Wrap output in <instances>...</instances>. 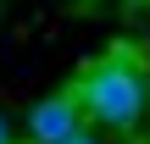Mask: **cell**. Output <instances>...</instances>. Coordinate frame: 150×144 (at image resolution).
Instances as JSON below:
<instances>
[{
    "label": "cell",
    "instance_id": "cell-4",
    "mask_svg": "<svg viewBox=\"0 0 150 144\" xmlns=\"http://www.w3.org/2000/svg\"><path fill=\"white\" fill-rule=\"evenodd\" d=\"M0 144H17V133H11V122L0 117Z\"/></svg>",
    "mask_w": 150,
    "mask_h": 144
},
{
    "label": "cell",
    "instance_id": "cell-3",
    "mask_svg": "<svg viewBox=\"0 0 150 144\" xmlns=\"http://www.w3.org/2000/svg\"><path fill=\"white\" fill-rule=\"evenodd\" d=\"M61 144H106V139H100V133H95V128L83 122V128H72V133H67V139H61Z\"/></svg>",
    "mask_w": 150,
    "mask_h": 144
},
{
    "label": "cell",
    "instance_id": "cell-1",
    "mask_svg": "<svg viewBox=\"0 0 150 144\" xmlns=\"http://www.w3.org/2000/svg\"><path fill=\"white\" fill-rule=\"evenodd\" d=\"M67 89L78 94L83 122L89 128H106L111 139H134L145 128V117H150V67H145V50L134 39H117Z\"/></svg>",
    "mask_w": 150,
    "mask_h": 144
},
{
    "label": "cell",
    "instance_id": "cell-2",
    "mask_svg": "<svg viewBox=\"0 0 150 144\" xmlns=\"http://www.w3.org/2000/svg\"><path fill=\"white\" fill-rule=\"evenodd\" d=\"M72 128H83V111H78V94H72V89L39 100V105L28 111V144H61Z\"/></svg>",
    "mask_w": 150,
    "mask_h": 144
},
{
    "label": "cell",
    "instance_id": "cell-5",
    "mask_svg": "<svg viewBox=\"0 0 150 144\" xmlns=\"http://www.w3.org/2000/svg\"><path fill=\"white\" fill-rule=\"evenodd\" d=\"M139 6H145V11H150V0H139Z\"/></svg>",
    "mask_w": 150,
    "mask_h": 144
}]
</instances>
